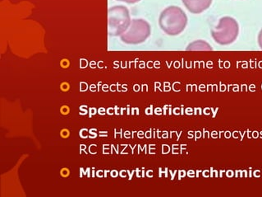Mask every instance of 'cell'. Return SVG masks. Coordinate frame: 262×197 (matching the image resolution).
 <instances>
[{"label": "cell", "instance_id": "cell-7", "mask_svg": "<svg viewBox=\"0 0 262 197\" xmlns=\"http://www.w3.org/2000/svg\"><path fill=\"white\" fill-rule=\"evenodd\" d=\"M118 1H122V2L127 3V4H136L141 0H118Z\"/></svg>", "mask_w": 262, "mask_h": 197}, {"label": "cell", "instance_id": "cell-8", "mask_svg": "<svg viewBox=\"0 0 262 197\" xmlns=\"http://www.w3.org/2000/svg\"><path fill=\"white\" fill-rule=\"evenodd\" d=\"M258 43H259L260 48L262 49V29L259 33V36H258Z\"/></svg>", "mask_w": 262, "mask_h": 197}, {"label": "cell", "instance_id": "cell-6", "mask_svg": "<svg viewBox=\"0 0 262 197\" xmlns=\"http://www.w3.org/2000/svg\"><path fill=\"white\" fill-rule=\"evenodd\" d=\"M187 51H212V48L210 44L205 41H195V42H191V44L187 47Z\"/></svg>", "mask_w": 262, "mask_h": 197}, {"label": "cell", "instance_id": "cell-3", "mask_svg": "<svg viewBox=\"0 0 262 197\" xmlns=\"http://www.w3.org/2000/svg\"><path fill=\"white\" fill-rule=\"evenodd\" d=\"M128 9L124 6H115L108 9V35L122 36L131 24Z\"/></svg>", "mask_w": 262, "mask_h": 197}, {"label": "cell", "instance_id": "cell-1", "mask_svg": "<svg viewBox=\"0 0 262 197\" xmlns=\"http://www.w3.org/2000/svg\"><path fill=\"white\" fill-rule=\"evenodd\" d=\"M159 24L165 33L169 36H177L187 27V15L179 7H168L160 14Z\"/></svg>", "mask_w": 262, "mask_h": 197}, {"label": "cell", "instance_id": "cell-2", "mask_svg": "<svg viewBox=\"0 0 262 197\" xmlns=\"http://www.w3.org/2000/svg\"><path fill=\"white\" fill-rule=\"evenodd\" d=\"M238 32L239 26L235 19L231 17H224L211 31V36L218 44L226 46L231 44L237 39Z\"/></svg>", "mask_w": 262, "mask_h": 197}, {"label": "cell", "instance_id": "cell-4", "mask_svg": "<svg viewBox=\"0 0 262 197\" xmlns=\"http://www.w3.org/2000/svg\"><path fill=\"white\" fill-rule=\"evenodd\" d=\"M150 35V26L143 19H134L128 29L121 36L126 44L138 45L145 42Z\"/></svg>", "mask_w": 262, "mask_h": 197}, {"label": "cell", "instance_id": "cell-5", "mask_svg": "<svg viewBox=\"0 0 262 197\" xmlns=\"http://www.w3.org/2000/svg\"><path fill=\"white\" fill-rule=\"evenodd\" d=\"M187 10L194 14L202 13L210 8L213 0H182Z\"/></svg>", "mask_w": 262, "mask_h": 197}]
</instances>
